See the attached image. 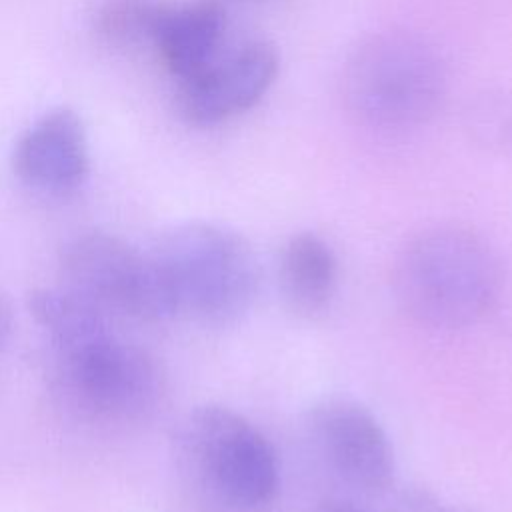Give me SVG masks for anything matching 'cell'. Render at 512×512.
<instances>
[{
	"mask_svg": "<svg viewBox=\"0 0 512 512\" xmlns=\"http://www.w3.org/2000/svg\"><path fill=\"white\" fill-rule=\"evenodd\" d=\"M52 358L58 394L86 420H140L162 400L164 374L156 358L112 326L52 348Z\"/></svg>",
	"mask_w": 512,
	"mask_h": 512,
	"instance_id": "5b68a950",
	"label": "cell"
},
{
	"mask_svg": "<svg viewBox=\"0 0 512 512\" xmlns=\"http://www.w3.org/2000/svg\"><path fill=\"white\" fill-rule=\"evenodd\" d=\"M322 512H362L354 506H344V504H332V506H326Z\"/></svg>",
	"mask_w": 512,
	"mask_h": 512,
	"instance_id": "2e32d148",
	"label": "cell"
},
{
	"mask_svg": "<svg viewBox=\"0 0 512 512\" xmlns=\"http://www.w3.org/2000/svg\"><path fill=\"white\" fill-rule=\"evenodd\" d=\"M178 472L206 512H270L280 494L274 446L240 412L194 406L174 434Z\"/></svg>",
	"mask_w": 512,
	"mask_h": 512,
	"instance_id": "3957f363",
	"label": "cell"
},
{
	"mask_svg": "<svg viewBox=\"0 0 512 512\" xmlns=\"http://www.w3.org/2000/svg\"><path fill=\"white\" fill-rule=\"evenodd\" d=\"M404 512H478L466 504L454 502L424 484H408L400 492Z\"/></svg>",
	"mask_w": 512,
	"mask_h": 512,
	"instance_id": "5bb4252c",
	"label": "cell"
},
{
	"mask_svg": "<svg viewBox=\"0 0 512 512\" xmlns=\"http://www.w3.org/2000/svg\"><path fill=\"white\" fill-rule=\"evenodd\" d=\"M164 296L168 318L202 326L242 320L260 290V262L236 230L190 220L162 230L146 248Z\"/></svg>",
	"mask_w": 512,
	"mask_h": 512,
	"instance_id": "7a4b0ae2",
	"label": "cell"
},
{
	"mask_svg": "<svg viewBox=\"0 0 512 512\" xmlns=\"http://www.w3.org/2000/svg\"><path fill=\"white\" fill-rule=\"evenodd\" d=\"M246 2H260V0H224L226 6H230V4H246Z\"/></svg>",
	"mask_w": 512,
	"mask_h": 512,
	"instance_id": "e0dca14e",
	"label": "cell"
},
{
	"mask_svg": "<svg viewBox=\"0 0 512 512\" xmlns=\"http://www.w3.org/2000/svg\"><path fill=\"white\" fill-rule=\"evenodd\" d=\"M228 6L224 0L164 4L152 46L178 82L198 74L222 52Z\"/></svg>",
	"mask_w": 512,
	"mask_h": 512,
	"instance_id": "30bf717a",
	"label": "cell"
},
{
	"mask_svg": "<svg viewBox=\"0 0 512 512\" xmlns=\"http://www.w3.org/2000/svg\"><path fill=\"white\" fill-rule=\"evenodd\" d=\"M16 178L44 194L64 196L78 190L90 172L88 136L80 116L70 108L42 114L12 150Z\"/></svg>",
	"mask_w": 512,
	"mask_h": 512,
	"instance_id": "9c48e42d",
	"label": "cell"
},
{
	"mask_svg": "<svg viewBox=\"0 0 512 512\" xmlns=\"http://www.w3.org/2000/svg\"><path fill=\"white\" fill-rule=\"evenodd\" d=\"M504 284L498 250L460 224H436L414 234L392 268V290L402 312L440 330L486 320L500 304Z\"/></svg>",
	"mask_w": 512,
	"mask_h": 512,
	"instance_id": "6da1fadb",
	"label": "cell"
},
{
	"mask_svg": "<svg viewBox=\"0 0 512 512\" xmlns=\"http://www.w3.org/2000/svg\"><path fill=\"white\" fill-rule=\"evenodd\" d=\"M340 266L332 246L316 232L292 234L278 260V286L284 304L300 318L324 316L338 292Z\"/></svg>",
	"mask_w": 512,
	"mask_h": 512,
	"instance_id": "8fae6325",
	"label": "cell"
},
{
	"mask_svg": "<svg viewBox=\"0 0 512 512\" xmlns=\"http://www.w3.org/2000/svg\"><path fill=\"white\" fill-rule=\"evenodd\" d=\"M60 278L108 316L168 320L148 252L116 234L88 230L70 238L60 252Z\"/></svg>",
	"mask_w": 512,
	"mask_h": 512,
	"instance_id": "8992f818",
	"label": "cell"
},
{
	"mask_svg": "<svg viewBox=\"0 0 512 512\" xmlns=\"http://www.w3.org/2000/svg\"><path fill=\"white\" fill-rule=\"evenodd\" d=\"M348 112L378 130L414 128L430 120L446 94L436 50L408 32L366 38L348 58L342 78Z\"/></svg>",
	"mask_w": 512,
	"mask_h": 512,
	"instance_id": "277c9868",
	"label": "cell"
},
{
	"mask_svg": "<svg viewBox=\"0 0 512 512\" xmlns=\"http://www.w3.org/2000/svg\"><path fill=\"white\" fill-rule=\"evenodd\" d=\"M474 130L482 142L496 148H512V96L484 98L474 110Z\"/></svg>",
	"mask_w": 512,
	"mask_h": 512,
	"instance_id": "4fadbf2b",
	"label": "cell"
},
{
	"mask_svg": "<svg viewBox=\"0 0 512 512\" xmlns=\"http://www.w3.org/2000/svg\"><path fill=\"white\" fill-rule=\"evenodd\" d=\"M308 430L340 482L364 494H382L394 484V446L382 422L362 402L346 396L316 402Z\"/></svg>",
	"mask_w": 512,
	"mask_h": 512,
	"instance_id": "52a82bcc",
	"label": "cell"
},
{
	"mask_svg": "<svg viewBox=\"0 0 512 512\" xmlns=\"http://www.w3.org/2000/svg\"><path fill=\"white\" fill-rule=\"evenodd\" d=\"M162 8L156 0H106L98 10L96 28L116 48L152 44Z\"/></svg>",
	"mask_w": 512,
	"mask_h": 512,
	"instance_id": "7c38bea8",
	"label": "cell"
},
{
	"mask_svg": "<svg viewBox=\"0 0 512 512\" xmlns=\"http://www.w3.org/2000/svg\"><path fill=\"white\" fill-rule=\"evenodd\" d=\"M278 74V54L266 42H250L218 54L198 74L178 82L176 108L192 126H214L250 110Z\"/></svg>",
	"mask_w": 512,
	"mask_h": 512,
	"instance_id": "ba28073f",
	"label": "cell"
},
{
	"mask_svg": "<svg viewBox=\"0 0 512 512\" xmlns=\"http://www.w3.org/2000/svg\"><path fill=\"white\" fill-rule=\"evenodd\" d=\"M12 324H14V308L8 294L0 288V348L4 346V342L12 332Z\"/></svg>",
	"mask_w": 512,
	"mask_h": 512,
	"instance_id": "9a60e30c",
	"label": "cell"
}]
</instances>
